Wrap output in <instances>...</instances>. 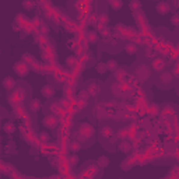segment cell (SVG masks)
I'll list each match as a JSON object with an SVG mask.
<instances>
[{
  "label": "cell",
  "mask_w": 179,
  "mask_h": 179,
  "mask_svg": "<svg viewBox=\"0 0 179 179\" xmlns=\"http://www.w3.org/2000/svg\"><path fill=\"white\" fill-rule=\"evenodd\" d=\"M155 10H157V11H158V14H161V16H164V14H168V13L171 11V4L168 3V2H159V3L157 4Z\"/></svg>",
  "instance_id": "cell-5"
},
{
  "label": "cell",
  "mask_w": 179,
  "mask_h": 179,
  "mask_svg": "<svg viewBox=\"0 0 179 179\" xmlns=\"http://www.w3.org/2000/svg\"><path fill=\"white\" fill-rule=\"evenodd\" d=\"M49 31H50V29H49L48 25H46V24H41V34H42V35H48Z\"/></svg>",
  "instance_id": "cell-30"
},
{
  "label": "cell",
  "mask_w": 179,
  "mask_h": 179,
  "mask_svg": "<svg viewBox=\"0 0 179 179\" xmlns=\"http://www.w3.org/2000/svg\"><path fill=\"white\" fill-rule=\"evenodd\" d=\"M109 35H111V29L106 28V27H102V28H101V37L106 39V38L109 37Z\"/></svg>",
  "instance_id": "cell-27"
},
{
  "label": "cell",
  "mask_w": 179,
  "mask_h": 179,
  "mask_svg": "<svg viewBox=\"0 0 179 179\" xmlns=\"http://www.w3.org/2000/svg\"><path fill=\"white\" fill-rule=\"evenodd\" d=\"M106 65L105 63H97V71L98 73H101V74H104L106 71Z\"/></svg>",
  "instance_id": "cell-25"
},
{
  "label": "cell",
  "mask_w": 179,
  "mask_h": 179,
  "mask_svg": "<svg viewBox=\"0 0 179 179\" xmlns=\"http://www.w3.org/2000/svg\"><path fill=\"white\" fill-rule=\"evenodd\" d=\"M80 148H81V141H78V140H76V141H73L70 144V150L73 151V153L80 151Z\"/></svg>",
  "instance_id": "cell-22"
},
{
  "label": "cell",
  "mask_w": 179,
  "mask_h": 179,
  "mask_svg": "<svg viewBox=\"0 0 179 179\" xmlns=\"http://www.w3.org/2000/svg\"><path fill=\"white\" fill-rule=\"evenodd\" d=\"M150 76H151V70H150V67L147 65H140L136 69V77L140 80V81H147L148 78H150Z\"/></svg>",
  "instance_id": "cell-1"
},
{
  "label": "cell",
  "mask_w": 179,
  "mask_h": 179,
  "mask_svg": "<svg viewBox=\"0 0 179 179\" xmlns=\"http://www.w3.org/2000/svg\"><path fill=\"white\" fill-rule=\"evenodd\" d=\"M125 52L127 55H134V53H137V45L134 44V42H129V44L125 46Z\"/></svg>",
  "instance_id": "cell-10"
},
{
  "label": "cell",
  "mask_w": 179,
  "mask_h": 179,
  "mask_svg": "<svg viewBox=\"0 0 179 179\" xmlns=\"http://www.w3.org/2000/svg\"><path fill=\"white\" fill-rule=\"evenodd\" d=\"M119 150L122 151V153H125V154H127V153L132 150V144L127 141V140H123V141H120V144H119Z\"/></svg>",
  "instance_id": "cell-11"
},
{
  "label": "cell",
  "mask_w": 179,
  "mask_h": 179,
  "mask_svg": "<svg viewBox=\"0 0 179 179\" xmlns=\"http://www.w3.org/2000/svg\"><path fill=\"white\" fill-rule=\"evenodd\" d=\"M146 53H147V56H148V57L155 56V50H153L151 48H147V49H146Z\"/></svg>",
  "instance_id": "cell-33"
},
{
  "label": "cell",
  "mask_w": 179,
  "mask_h": 179,
  "mask_svg": "<svg viewBox=\"0 0 179 179\" xmlns=\"http://www.w3.org/2000/svg\"><path fill=\"white\" fill-rule=\"evenodd\" d=\"M77 161H78V157H76V155H71V157H70V167H74V165H76V164H77Z\"/></svg>",
  "instance_id": "cell-31"
},
{
  "label": "cell",
  "mask_w": 179,
  "mask_h": 179,
  "mask_svg": "<svg viewBox=\"0 0 179 179\" xmlns=\"http://www.w3.org/2000/svg\"><path fill=\"white\" fill-rule=\"evenodd\" d=\"M126 133H127L126 130H119V134H118V136H119L120 138H123V137H126Z\"/></svg>",
  "instance_id": "cell-36"
},
{
  "label": "cell",
  "mask_w": 179,
  "mask_h": 179,
  "mask_svg": "<svg viewBox=\"0 0 179 179\" xmlns=\"http://www.w3.org/2000/svg\"><path fill=\"white\" fill-rule=\"evenodd\" d=\"M129 6H130V8H132V10H138V8L141 7V3H140L138 0H132V2H130V4H129Z\"/></svg>",
  "instance_id": "cell-24"
},
{
  "label": "cell",
  "mask_w": 179,
  "mask_h": 179,
  "mask_svg": "<svg viewBox=\"0 0 179 179\" xmlns=\"http://www.w3.org/2000/svg\"><path fill=\"white\" fill-rule=\"evenodd\" d=\"M165 60L164 59H161V57H157V59H154L153 60V63H151V67H153V70H155V71H164L165 70Z\"/></svg>",
  "instance_id": "cell-6"
},
{
  "label": "cell",
  "mask_w": 179,
  "mask_h": 179,
  "mask_svg": "<svg viewBox=\"0 0 179 179\" xmlns=\"http://www.w3.org/2000/svg\"><path fill=\"white\" fill-rule=\"evenodd\" d=\"M109 6L114 10H120L123 6V2L122 0H109Z\"/></svg>",
  "instance_id": "cell-19"
},
{
  "label": "cell",
  "mask_w": 179,
  "mask_h": 179,
  "mask_svg": "<svg viewBox=\"0 0 179 179\" xmlns=\"http://www.w3.org/2000/svg\"><path fill=\"white\" fill-rule=\"evenodd\" d=\"M108 21H109V18H108V16L106 14H101V16L98 17V27H99V29L102 28V27H105L106 24H108Z\"/></svg>",
  "instance_id": "cell-17"
},
{
  "label": "cell",
  "mask_w": 179,
  "mask_h": 179,
  "mask_svg": "<svg viewBox=\"0 0 179 179\" xmlns=\"http://www.w3.org/2000/svg\"><path fill=\"white\" fill-rule=\"evenodd\" d=\"M14 71L17 73V76L25 77V76L29 73V67H28L27 63H24V62H17L16 65H14Z\"/></svg>",
  "instance_id": "cell-2"
},
{
  "label": "cell",
  "mask_w": 179,
  "mask_h": 179,
  "mask_svg": "<svg viewBox=\"0 0 179 179\" xmlns=\"http://www.w3.org/2000/svg\"><path fill=\"white\" fill-rule=\"evenodd\" d=\"M172 76H174V77H178V76H179V71H178V65H175V66H174V71H172Z\"/></svg>",
  "instance_id": "cell-35"
},
{
  "label": "cell",
  "mask_w": 179,
  "mask_h": 179,
  "mask_svg": "<svg viewBox=\"0 0 179 179\" xmlns=\"http://www.w3.org/2000/svg\"><path fill=\"white\" fill-rule=\"evenodd\" d=\"M29 109L32 111V112H38V111L41 109V101L39 99H32V101L29 102Z\"/></svg>",
  "instance_id": "cell-15"
},
{
  "label": "cell",
  "mask_w": 179,
  "mask_h": 179,
  "mask_svg": "<svg viewBox=\"0 0 179 179\" xmlns=\"http://www.w3.org/2000/svg\"><path fill=\"white\" fill-rule=\"evenodd\" d=\"M76 60H77V59H76L74 56H70V57H67V59H66V63H67V65H70V66H73L74 63H76Z\"/></svg>",
  "instance_id": "cell-32"
},
{
  "label": "cell",
  "mask_w": 179,
  "mask_h": 179,
  "mask_svg": "<svg viewBox=\"0 0 179 179\" xmlns=\"http://www.w3.org/2000/svg\"><path fill=\"white\" fill-rule=\"evenodd\" d=\"M3 130L6 132V133L11 134V133H14V130H16V126H14V123H11V122H7V123H4Z\"/></svg>",
  "instance_id": "cell-20"
},
{
  "label": "cell",
  "mask_w": 179,
  "mask_h": 179,
  "mask_svg": "<svg viewBox=\"0 0 179 179\" xmlns=\"http://www.w3.org/2000/svg\"><path fill=\"white\" fill-rule=\"evenodd\" d=\"M3 87L6 90H13L14 87H16V80L11 77H6L3 80Z\"/></svg>",
  "instance_id": "cell-9"
},
{
  "label": "cell",
  "mask_w": 179,
  "mask_h": 179,
  "mask_svg": "<svg viewBox=\"0 0 179 179\" xmlns=\"http://www.w3.org/2000/svg\"><path fill=\"white\" fill-rule=\"evenodd\" d=\"M39 140H41L42 143H48L49 141V133H46V132H41V133H39Z\"/></svg>",
  "instance_id": "cell-26"
},
{
  "label": "cell",
  "mask_w": 179,
  "mask_h": 179,
  "mask_svg": "<svg viewBox=\"0 0 179 179\" xmlns=\"http://www.w3.org/2000/svg\"><path fill=\"white\" fill-rule=\"evenodd\" d=\"M78 97L81 98V101H87L90 98V94H88V91L87 90H84V91H81V93L78 94Z\"/></svg>",
  "instance_id": "cell-29"
},
{
  "label": "cell",
  "mask_w": 179,
  "mask_h": 179,
  "mask_svg": "<svg viewBox=\"0 0 179 179\" xmlns=\"http://www.w3.org/2000/svg\"><path fill=\"white\" fill-rule=\"evenodd\" d=\"M94 133H95V129L91 125H88V123H83L81 126H80V134H83L86 138L91 137Z\"/></svg>",
  "instance_id": "cell-3"
},
{
  "label": "cell",
  "mask_w": 179,
  "mask_h": 179,
  "mask_svg": "<svg viewBox=\"0 0 179 179\" xmlns=\"http://www.w3.org/2000/svg\"><path fill=\"white\" fill-rule=\"evenodd\" d=\"M87 91H88L90 97H95V95H98V93H99V87H98L95 83H91L88 86V88H87Z\"/></svg>",
  "instance_id": "cell-12"
},
{
  "label": "cell",
  "mask_w": 179,
  "mask_h": 179,
  "mask_svg": "<svg viewBox=\"0 0 179 179\" xmlns=\"http://www.w3.org/2000/svg\"><path fill=\"white\" fill-rule=\"evenodd\" d=\"M126 76H127V73L123 69H116V70H115V78H116L118 81H123V80H126Z\"/></svg>",
  "instance_id": "cell-13"
},
{
  "label": "cell",
  "mask_w": 179,
  "mask_h": 179,
  "mask_svg": "<svg viewBox=\"0 0 179 179\" xmlns=\"http://www.w3.org/2000/svg\"><path fill=\"white\" fill-rule=\"evenodd\" d=\"M159 81L162 84H171L174 81V76H172L171 71H162L161 76H159Z\"/></svg>",
  "instance_id": "cell-7"
},
{
  "label": "cell",
  "mask_w": 179,
  "mask_h": 179,
  "mask_svg": "<svg viewBox=\"0 0 179 179\" xmlns=\"http://www.w3.org/2000/svg\"><path fill=\"white\" fill-rule=\"evenodd\" d=\"M41 93H42V95H44L45 98H52L53 95H55V88H53L50 84H46V86L42 87Z\"/></svg>",
  "instance_id": "cell-8"
},
{
  "label": "cell",
  "mask_w": 179,
  "mask_h": 179,
  "mask_svg": "<svg viewBox=\"0 0 179 179\" xmlns=\"http://www.w3.org/2000/svg\"><path fill=\"white\" fill-rule=\"evenodd\" d=\"M162 114L165 115V116H171V115H174V109H172V106H165L162 111Z\"/></svg>",
  "instance_id": "cell-28"
},
{
  "label": "cell",
  "mask_w": 179,
  "mask_h": 179,
  "mask_svg": "<svg viewBox=\"0 0 179 179\" xmlns=\"http://www.w3.org/2000/svg\"><path fill=\"white\" fill-rule=\"evenodd\" d=\"M105 65H106V69L112 70V71H115V70L118 69V62L115 60V59H111V60H108Z\"/></svg>",
  "instance_id": "cell-21"
},
{
  "label": "cell",
  "mask_w": 179,
  "mask_h": 179,
  "mask_svg": "<svg viewBox=\"0 0 179 179\" xmlns=\"http://www.w3.org/2000/svg\"><path fill=\"white\" fill-rule=\"evenodd\" d=\"M97 164H98V167L99 168H106L109 165V158H108V157H99Z\"/></svg>",
  "instance_id": "cell-18"
},
{
  "label": "cell",
  "mask_w": 179,
  "mask_h": 179,
  "mask_svg": "<svg viewBox=\"0 0 179 179\" xmlns=\"http://www.w3.org/2000/svg\"><path fill=\"white\" fill-rule=\"evenodd\" d=\"M87 39H88V42H91V44H95V42H97V32H95V31H90V32L87 34Z\"/></svg>",
  "instance_id": "cell-23"
},
{
  "label": "cell",
  "mask_w": 179,
  "mask_h": 179,
  "mask_svg": "<svg viewBox=\"0 0 179 179\" xmlns=\"http://www.w3.org/2000/svg\"><path fill=\"white\" fill-rule=\"evenodd\" d=\"M178 21H179V16H178V14H175V16L171 18V23H172L174 25H178V24H179Z\"/></svg>",
  "instance_id": "cell-34"
},
{
  "label": "cell",
  "mask_w": 179,
  "mask_h": 179,
  "mask_svg": "<svg viewBox=\"0 0 179 179\" xmlns=\"http://www.w3.org/2000/svg\"><path fill=\"white\" fill-rule=\"evenodd\" d=\"M112 134H114V130H112V127L111 126H104L101 129V136L104 138H109Z\"/></svg>",
  "instance_id": "cell-14"
},
{
  "label": "cell",
  "mask_w": 179,
  "mask_h": 179,
  "mask_svg": "<svg viewBox=\"0 0 179 179\" xmlns=\"http://www.w3.org/2000/svg\"><path fill=\"white\" fill-rule=\"evenodd\" d=\"M35 6H37L35 0H24V2H23V7H24L25 10H34Z\"/></svg>",
  "instance_id": "cell-16"
},
{
  "label": "cell",
  "mask_w": 179,
  "mask_h": 179,
  "mask_svg": "<svg viewBox=\"0 0 179 179\" xmlns=\"http://www.w3.org/2000/svg\"><path fill=\"white\" fill-rule=\"evenodd\" d=\"M42 123H44V126L48 127V129H55V127L57 126V119H56V116L49 115V116H45Z\"/></svg>",
  "instance_id": "cell-4"
}]
</instances>
